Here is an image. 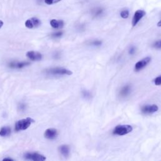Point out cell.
Wrapping results in <instances>:
<instances>
[{"instance_id":"cell-12","label":"cell","mask_w":161,"mask_h":161,"mask_svg":"<svg viewBox=\"0 0 161 161\" xmlns=\"http://www.w3.org/2000/svg\"><path fill=\"white\" fill-rule=\"evenodd\" d=\"M51 26L55 29L62 28L64 25V22L63 20H57L55 19H52L50 21Z\"/></svg>"},{"instance_id":"cell-7","label":"cell","mask_w":161,"mask_h":161,"mask_svg":"<svg viewBox=\"0 0 161 161\" xmlns=\"http://www.w3.org/2000/svg\"><path fill=\"white\" fill-rule=\"evenodd\" d=\"M25 26L26 28L32 29V28H36V27L39 26L41 25V21L36 17H33L30 19H27L25 21Z\"/></svg>"},{"instance_id":"cell-6","label":"cell","mask_w":161,"mask_h":161,"mask_svg":"<svg viewBox=\"0 0 161 161\" xmlns=\"http://www.w3.org/2000/svg\"><path fill=\"white\" fill-rule=\"evenodd\" d=\"M151 61L150 57H146L140 61L137 62L135 65V71H140V70L145 68Z\"/></svg>"},{"instance_id":"cell-15","label":"cell","mask_w":161,"mask_h":161,"mask_svg":"<svg viewBox=\"0 0 161 161\" xmlns=\"http://www.w3.org/2000/svg\"><path fill=\"white\" fill-rule=\"evenodd\" d=\"M11 133V128L9 126H3L0 129V136H6Z\"/></svg>"},{"instance_id":"cell-17","label":"cell","mask_w":161,"mask_h":161,"mask_svg":"<svg viewBox=\"0 0 161 161\" xmlns=\"http://www.w3.org/2000/svg\"><path fill=\"white\" fill-rule=\"evenodd\" d=\"M82 95L83 97L86 99H89L92 97L91 93L89 91L85 90V89L82 91Z\"/></svg>"},{"instance_id":"cell-22","label":"cell","mask_w":161,"mask_h":161,"mask_svg":"<svg viewBox=\"0 0 161 161\" xmlns=\"http://www.w3.org/2000/svg\"><path fill=\"white\" fill-rule=\"evenodd\" d=\"M62 34L63 33L62 31H57L52 34V36L54 38H58V37H60L62 35Z\"/></svg>"},{"instance_id":"cell-18","label":"cell","mask_w":161,"mask_h":161,"mask_svg":"<svg viewBox=\"0 0 161 161\" xmlns=\"http://www.w3.org/2000/svg\"><path fill=\"white\" fill-rule=\"evenodd\" d=\"M120 16L124 19L128 18L129 16V11L128 9H124L121 11L120 13Z\"/></svg>"},{"instance_id":"cell-3","label":"cell","mask_w":161,"mask_h":161,"mask_svg":"<svg viewBox=\"0 0 161 161\" xmlns=\"http://www.w3.org/2000/svg\"><path fill=\"white\" fill-rule=\"evenodd\" d=\"M46 72L48 74L50 75H70L72 74V72L65 68L63 67H55V68H51L49 69H47L46 70Z\"/></svg>"},{"instance_id":"cell-21","label":"cell","mask_w":161,"mask_h":161,"mask_svg":"<svg viewBox=\"0 0 161 161\" xmlns=\"http://www.w3.org/2000/svg\"><path fill=\"white\" fill-rule=\"evenodd\" d=\"M101 44H102V42L101 40H93L91 42V45H94V46H100Z\"/></svg>"},{"instance_id":"cell-4","label":"cell","mask_w":161,"mask_h":161,"mask_svg":"<svg viewBox=\"0 0 161 161\" xmlns=\"http://www.w3.org/2000/svg\"><path fill=\"white\" fill-rule=\"evenodd\" d=\"M158 109L156 104H147L141 108V111L144 114H150L157 112Z\"/></svg>"},{"instance_id":"cell-14","label":"cell","mask_w":161,"mask_h":161,"mask_svg":"<svg viewBox=\"0 0 161 161\" xmlns=\"http://www.w3.org/2000/svg\"><path fill=\"white\" fill-rule=\"evenodd\" d=\"M103 12H104V9L101 7L94 8V9H92V10L91 11L93 17H95V18L101 16L103 14Z\"/></svg>"},{"instance_id":"cell-23","label":"cell","mask_w":161,"mask_h":161,"mask_svg":"<svg viewBox=\"0 0 161 161\" xmlns=\"http://www.w3.org/2000/svg\"><path fill=\"white\" fill-rule=\"evenodd\" d=\"M153 47L157 48H161V40L155 42V43L153 44Z\"/></svg>"},{"instance_id":"cell-11","label":"cell","mask_w":161,"mask_h":161,"mask_svg":"<svg viewBox=\"0 0 161 161\" xmlns=\"http://www.w3.org/2000/svg\"><path fill=\"white\" fill-rule=\"evenodd\" d=\"M131 90V87L130 85L129 84L125 85L119 91V96L122 97H125L130 94Z\"/></svg>"},{"instance_id":"cell-20","label":"cell","mask_w":161,"mask_h":161,"mask_svg":"<svg viewBox=\"0 0 161 161\" xmlns=\"http://www.w3.org/2000/svg\"><path fill=\"white\" fill-rule=\"evenodd\" d=\"M153 82L156 86L161 85V75H159V76H157V77H155L153 80Z\"/></svg>"},{"instance_id":"cell-27","label":"cell","mask_w":161,"mask_h":161,"mask_svg":"<svg viewBox=\"0 0 161 161\" xmlns=\"http://www.w3.org/2000/svg\"><path fill=\"white\" fill-rule=\"evenodd\" d=\"M157 26L159 27H161V19L157 23Z\"/></svg>"},{"instance_id":"cell-25","label":"cell","mask_w":161,"mask_h":161,"mask_svg":"<svg viewBox=\"0 0 161 161\" xmlns=\"http://www.w3.org/2000/svg\"><path fill=\"white\" fill-rule=\"evenodd\" d=\"M3 161H6V160H9V161H13V158H8V157H7V158H3Z\"/></svg>"},{"instance_id":"cell-9","label":"cell","mask_w":161,"mask_h":161,"mask_svg":"<svg viewBox=\"0 0 161 161\" xmlns=\"http://www.w3.org/2000/svg\"><path fill=\"white\" fill-rule=\"evenodd\" d=\"M58 135V131L55 128H48L45 131L44 136L49 140L55 139Z\"/></svg>"},{"instance_id":"cell-5","label":"cell","mask_w":161,"mask_h":161,"mask_svg":"<svg viewBox=\"0 0 161 161\" xmlns=\"http://www.w3.org/2000/svg\"><path fill=\"white\" fill-rule=\"evenodd\" d=\"M146 14V12L143 10L142 9H138L136 10L135 13L134 15L133 16L132 18V21H131V24L133 26H135L140 21V19Z\"/></svg>"},{"instance_id":"cell-16","label":"cell","mask_w":161,"mask_h":161,"mask_svg":"<svg viewBox=\"0 0 161 161\" xmlns=\"http://www.w3.org/2000/svg\"><path fill=\"white\" fill-rule=\"evenodd\" d=\"M29 62H12L10 64V67L13 68H21L26 65H29Z\"/></svg>"},{"instance_id":"cell-2","label":"cell","mask_w":161,"mask_h":161,"mask_svg":"<svg viewBox=\"0 0 161 161\" xmlns=\"http://www.w3.org/2000/svg\"><path fill=\"white\" fill-rule=\"evenodd\" d=\"M133 130L131 125H117L113 130V133L115 135L122 136L130 133Z\"/></svg>"},{"instance_id":"cell-13","label":"cell","mask_w":161,"mask_h":161,"mask_svg":"<svg viewBox=\"0 0 161 161\" xmlns=\"http://www.w3.org/2000/svg\"><path fill=\"white\" fill-rule=\"evenodd\" d=\"M58 150L60 153L65 157H67L69 155L70 148L67 145H62L59 147Z\"/></svg>"},{"instance_id":"cell-26","label":"cell","mask_w":161,"mask_h":161,"mask_svg":"<svg viewBox=\"0 0 161 161\" xmlns=\"http://www.w3.org/2000/svg\"><path fill=\"white\" fill-rule=\"evenodd\" d=\"M3 24H4V23H3V21H2V20H1L0 19V28L3 26Z\"/></svg>"},{"instance_id":"cell-8","label":"cell","mask_w":161,"mask_h":161,"mask_svg":"<svg viewBox=\"0 0 161 161\" xmlns=\"http://www.w3.org/2000/svg\"><path fill=\"white\" fill-rule=\"evenodd\" d=\"M25 158L33 161H43L46 160V157L44 155L38 153H27L25 155Z\"/></svg>"},{"instance_id":"cell-1","label":"cell","mask_w":161,"mask_h":161,"mask_svg":"<svg viewBox=\"0 0 161 161\" xmlns=\"http://www.w3.org/2000/svg\"><path fill=\"white\" fill-rule=\"evenodd\" d=\"M34 122L35 120L30 117L19 119L15 124V130L18 131L26 130L31 125V123Z\"/></svg>"},{"instance_id":"cell-24","label":"cell","mask_w":161,"mask_h":161,"mask_svg":"<svg viewBox=\"0 0 161 161\" xmlns=\"http://www.w3.org/2000/svg\"><path fill=\"white\" fill-rule=\"evenodd\" d=\"M135 52V47H131L129 49V51H128V52H129V53H130V55L134 54Z\"/></svg>"},{"instance_id":"cell-19","label":"cell","mask_w":161,"mask_h":161,"mask_svg":"<svg viewBox=\"0 0 161 161\" xmlns=\"http://www.w3.org/2000/svg\"><path fill=\"white\" fill-rule=\"evenodd\" d=\"M61 1L62 0H44V2L45 4H47L48 5H52L53 4H56Z\"/></svg>"},{"instance_id":"cell-10","label":"cell","mask_w":161,"mask_h":161,"mask_svg":"<svg viewBox=\"0 0 161 161\" xmlns=\"http://www.w3.org/2000/svg\"><path fill=\"white\" fill-rule=\"evenodd\" d=\"M26 57L31 60H40L42 58V55L40 53L35 51H29L26 53Z\"/></svg>"}]
</instances>
